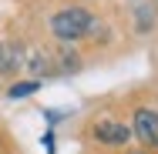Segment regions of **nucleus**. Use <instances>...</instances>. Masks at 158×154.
<instances>
[{
	"label": "nucleus",
	"instance_id": "nucleus-1",
	"mask_svg": "<svg viewBox=\"0 0 158 154\" xmlns=\"http://www.w3.org/2000/svg\"><path fill=\"white\" fill-rule=\"evenodd\" d=\"M91 27H94V17L84 7H67V10L51 17V30L57 40H81L91 34Z\"/></svg>",
	"mask_w": 158,
	"mask_h": 154
},
{
	"label": "nucleus",
	"instance_id": "nucleus-2",
	"mask_svg": "<svg viewBox=\"0 0 158 154\" xmlns=\"http://www.w3.org/2000/svg\"><path fill=\"white\" fill-rule=\"evenodd\" d=\"M131 134H138L148 148H158V114L148 111V107H141V111L135 114V131H131Z\"/></svg>",
	"mask_w": 158,
	"mask_h": 154
},
{
	"label": "nucleus",
	"instance_id": "nucleus-3",
	"mask_svg": "<svg viewBox=\"0 0 158 154\" xmlns=\"http://www.w3.org/2000/svg\"><path fill=\"white\" fill-rule=\"evenodd\" d=\"M94 137L101 144H128V137H131V127L118 121H98L94 124Z\"/></svg>",
	"mask_w": 158,
	"mask_h": 154
},
{
	"label": "nucleus",
	"instance_id": "nucleus-4",
	"mask_svg": "<svg viewBox=\"0 0 158 154\" xmlns=\"http://www.w3.org/2000/svg\"><path fill=\"white\" fill-rule=\"evenodd\" d=\"M17 64H20V61H17V54H14L7 44H0V74H3V70H14Z\"/></svg>",
	"mask_w": 158,
	"mask_h": 154
},
{
	"label": "nucleus",
	"instance_id": "nucleus-5",
	"mask_svg": "<svg viewBox=\"0 0 158 154\" xmlns=\"http://www.w3.org/2000/svg\"><path fill=\"white\" fill-rule=\"evenodd\" d=\"M37 87H40V81H24V84H14V87H10L7 94H10L14 101H17V97H27V94H34Z\"/></svg>",
	"mask_w": 158,
	"mask_h": 154
},
{
	"label": "nucleus",
	"instance_id": "nucleus-6",
	"mask_svg": "<svg viewBox=\"0 0 158 154\" xmlns=\"http://www.w3.org/2000/svg\"><path fill=\"white\" fill-rule=\"evenodd\" d=\"M148 17H155V7H141L138 10V27L141 30H148Z\"/></svg>",
	"mask_w": 158,
	"mask_h": 154
}]
</instances>
